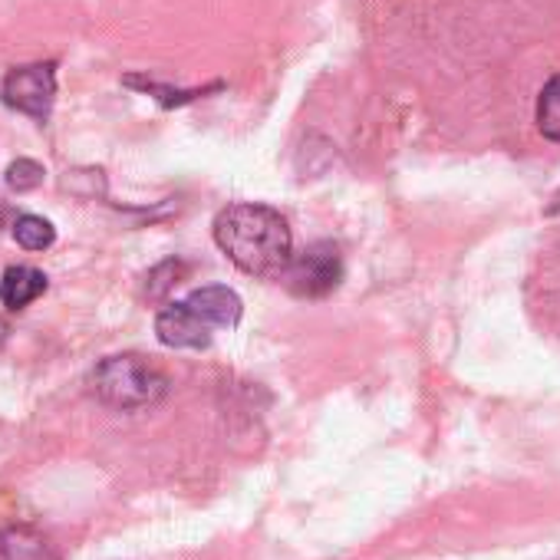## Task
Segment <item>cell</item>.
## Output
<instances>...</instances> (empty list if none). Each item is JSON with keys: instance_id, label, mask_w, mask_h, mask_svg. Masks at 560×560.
<instances>
[{"instance_id": "cell-1", "label": "cell", "mask_w": 560, "mask_h": 560, "mask_svg": "<svg viewBox=\"0 0 560 560\" xmlns=\"http://www.w3.org/2000/svg\"><path fill=\"white\" fill-rule=\"evenodd\" d=\"M214 244L237 270L264 280H280L294 257L288 218L257 201H234L221 208L214 218Z\"/></svg>"}, {"instance_id": "cell-2", "label": "cell", "mask_w": 560, "mask_h": 560, "mask_svg": "<svg viewBox=\"0 0 560 560\" xmlns=\"http://www.w3.org/2000/svg\"><path fill=\"white\" fill-rule=\"evenodd\" d=\"M90 383H93L96 399L119 409V412H136V409L155 406L168 393L165 373L159 366H152L145 357H136V353L103 360L93 370Z\"/></svg>"}, {"instance_id": "cell-3", "label": "cell", "mask_w": 560, "mask_h": 560, "mask_svg": "<svg viewBox=\"0 0 560 560\" xmlns=\"http://www.w3.org/2000/svg\"><path fill=\"white\" fill-rule=\"evenodd\" d=\"M284 288L301 301H324L343 280V257L334 241H317L307 250L294 254L284 270Z\"/></svg>"}, {"instance_id": "cell-4", "label": "cell", "mask_w": 560, "mask_h": 560, "mask_svg": "<svg viewBox=\"0 0 560 560\" xmlns=\"http://www.w3.org/2000/svg\"><path fill=\"white\" fill-rule=\"evenodd\" d=\"M0 100L37 122H47L57 100V63H27L8 70L0 83Z\"/></svg>"}, {"instance_id": "cell-5", "label": "cell", "mask_w": 560, "mask_h": 560, "mask_svg": "<svg viewBox=\"0 0 560 560\" xmlns=\"http://www.w3.org/2000/svg\"><path fill=\"white\" fill-rule=\"evenodd\" d=\"M211 334L214 327L188 301L165 304L155 317V337L172 350H205L211 343Z\"/></svg>"}, {"instance_id": "cell-6", "label": "cell", "mask_w": 560, "mask_h": 560, "mask_svg": "<svg viewBox=\"0 0 560 560\" xmlns=\"http://www.w3.org/2000/svg\"><path fill=\"white\" fill-rule=\"evenodd\" d=\"M214 330H234L244 307H241V298L231 291V288H221V284H208V288H198L185 298Z\"/></svg>"}, {"instance_id": "cell-7", "label": "cell", "mask_w": 560, "mask_h": 560, "mask_svg": "<svg viewBox=\"0 0 560 560\" xmlns=\"http://www.w3.org/2000/svg\"><path fill=\"white\" fill-rule=\"evenodd\" d=\"M47 273L31 267V264H18V267H8L4 277H0V304L8 311H24L31 307L37 298L47 294Z\"/></svg>"}, {"instance_id": "cell-8", "label": "cell", "mask_w": 560, "mask_h": 560, "mask_svg": "<svg viewBox=\"0 0 560 560\" xmlns=\"http://www.w3.org/2000/svg\"><path fill=\"white\" fill-rule=\"evenodd\" d=\"M0 560H60L57 544L27 524L0 527Z\"/></svg>"}, {"instance_id": "cell-9", "label": "cell", "mask_w": 560, "mask_h": 560, "mask_svg": "<svg viewBox=\"0 0 560 560\" xmlns=\"http://www.w3.org/2000/svg\"><path fill=\"white\" fill-rule=\"evenodd\" d=\"M534 119L544 139L560 142V73L550 77L544 83V90L537 93V106H534Z\"/></svg>"}, {"instance_id": "cell-10", "label": "cell", "mask_w": 560, "mask_h": 560, "mask_svg": "<svg viewBox=\"0 0 560 560\" xmlns=\"http://www.w3.org/2000/svg\"><path fill=\"white\" fill-rule=\"evenodd\" d=\"M122 83H126V86H132V90H139V93H145V96H152V100H159L165 109H175V106L195 103L198 96H205V93H211V90H221V83H211L208 90H172V86H162V83L145 80V77H126Z\"/></svg>"}, {"instance_id": "cell-11", "label": "cell", "mask_w": 560, "mask_h": 560, "mask_svg": "<svg viewBox=\"0 0 560 560\" xmlns=\"http://www.w3.org/2000/svg\"><path fill=\"white\" fill-rule=\"evenodd\" d=\"M14 241L24 250H47L57 241V228L47 218H40V214H21L14 221Z\"/></svg>"}, {"instance_id": "cell-12", "label": "cell", "mask_w": 560, "mask_h": 560, "mask_svg": "<svg viewBox=\"0 0 560 560\" xmlns=\"http://www.w3.org/2000/svg\"><path fill=\"white\" fill-rule=\"evenodd\" d=\"M188 273V267L182 264V260H165V264H159L152 273H149V284H145V294L152 298V301H162L178 280Z\"/></svg>"}, {"instance_id": "cell-13", "label": "cell", "mask_w": 560, "mask_h": 560, "mask_svg": "<svg viewBox=\"0 0 560 560\" xmlns=\"http://www.w3.org/2000/svg\"><path fill=\"white\" fill-rule=\"evenodd\" d=\"M44 165L40 162H34V159H18L11 168H8V188H14V191H31V188H37L40 182H44Z\"/></svg>"}, {"instance_id": "cell-14", "label": "cell", "mask_w": 560, "mask_h": 560, "mask_svg": "<svg viewBox=\"0 0 560 560\" xmlns=\"http://www.w3.org/2000/svg\"><path fill=\"white\" fill-rule=\"evenodd\" d=\"M8 337H11V327H8V320H4V317H0V350H4Z\"/></svg>"}, {"instance_id": "cell-15", "label": "cell", "mask_w": 560, "mask_h": 560, "mask_svg": "<svg viewBox=\"0 0 560 560\" xmlns=\"http://www.w3.org/2000/svg\"><path fill=\"white\" fill-rule=\"evenodd\" d=\"M550 211H560V195L553 198V205H550Z\"/></svg>"}]
</instances>
